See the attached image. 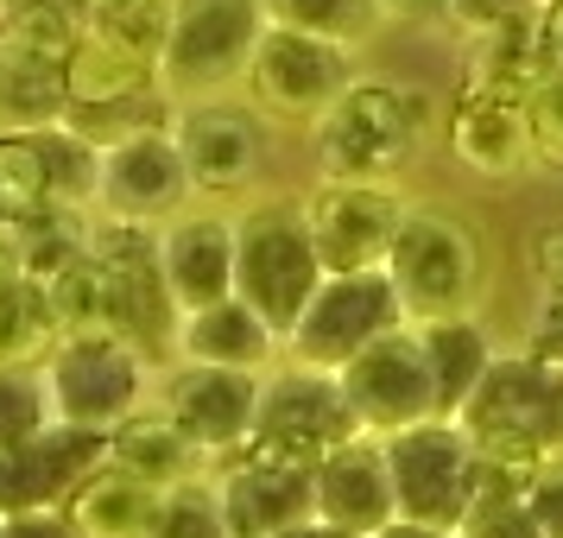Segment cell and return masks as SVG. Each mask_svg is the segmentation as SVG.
I'll list each match as a JSON object with an SVG mask.
<instances>
[{
  "label": "cell",
  "instance_id": "obj_1",
  "mask_svg": "<svg viewBox=\"0 0 563 538\" xmlns=\"http://www.w3.org/2000/svg\"><path fill=\"white\" fill-rule=\"evenodd\" d=\"M437 128H443V108L424 83L361 70L342 89V102L323 121H310V158H317V178L399 184L431 153Z\"/></svg>",
  "mask_w": 563,
  "mask_h": 538
},
{
  "label": "cell",
  "instance_id": "obj_2",
  "mask_svg": "<svg viewBox=\"0 0 563 538\" xmlns=\"http://www.w3.org/2000/svg\"><path fill=\"white\" fill-rule=\"evenodd\" d=\"M386 279H393L411 323L475 317L482 310V279H487L482 229L450 204H406L399 229H393Z\"/></svg>",
  "mask_w": 563,
  "mask_h": 538
},
{
  "label": "cell",
  "instance_id": "obj_3",
  "mask_svg": "<svg viewBox=\"0 0 563 538\" xmlns=\"http://www.w3.org/2000/svg\"><path fill=\"white\" fill-rule=\"evenodd\" d=\"M456 425L482 450V462L500 469H538L563 457V367L526 349H500L482 386L462 399Z\"/></svg>",
  "mask_w": 563,
  "mask_h": 538
},
{
  "label": "cell",
  "instance_id": "obj_4",
  "mask_svg": "<svg viewBox=\"0 0 563 538\" xmlns=\"http://www.w3.org/2000/svg\"><path fill=\"white\" fill-rule=\"evenodd\" d=\"M266 26H273L266 0H172L158 89L172 102H209V96L247 89Z\"/></svg>",
  "mask_w": 563,
  "mask_h": 538
},
{
  "label": "cell",
  "instance_id": "obj_5",
  "mask_svg": "<svg viewBox=\"0 0 563 538\" xmlns=\"http://www.w3.org/2000/svg\"><path fill=\"white\" fill-rule=\"evenodd\" d=\"M45 367V393H52V418L77 425V431H121L133 411L153 406L158 367L153 349H140L128 336H57L38 355Z\"/></svg>",
  "mask_w": 563,
  "mask_h": 538
},
{
  "label": "cell",
  "instance_id": "obj_6",
  "mask_svg": "<svg viewBox=\"0 0 563 538\" xmlns=\"http://www.w3.org/2000/svg\"><path fill=\"white\" fill-rule=\"evenodd\" d=\"M330 266L310 241L305 204H260L241 216V266H234V292L273 323L279 336H291V323L310 310V298L323 292Z\"/></svg>",
  "mask_w": 563,
  "mask_h": 538
},
{
  "label": "cell",
  "instance_id": "obj_7",
  "mask_svg": "<svg viewBox=\"0 0 563 538\" xmlns=\"http://www.w3.org/2000/svg\"><path fill=\"white\" fill-rule=\"evenodd\" d=\"M380 443L386 469H393V494H399V519L462 532V519L482 494V450L468 443V431L456 418H424Z\"/></svg>",
  "mask_w": 563,
  "mask_h": 538
},
{
  "label": "cell",
  "instance_id": "obj_8",
  "mask_svg": "<svg viewBox=\"0 0 563 538\" xmlns=\"http://www.w3.org/2000/svg\"><path fill=\"white\" fill-rule=\"evenodd\" d=\"M361 437L355 411H349V393H342V374L330 367H305V361H279L266 386H260V418L247 450L273 462H317L330 457L335 443Z\"/></svg>",
  "mask_w": 563,
  "mask_h": 538
},
{
  "label": "cell",
  "instance_id": "obj_9",
  "mask_svg": "<svg viewBox=\"0 0 563 538\" xmlns=\"http://www.w3.org/2000/svg\"><path fill=\"white\" fill-rule=\"evenodd\" d=\"M273 114L234 96H209V102H178L172 114V140L184 153V172L197 184L203 204H229L247 197L266 178V153H273Z\"/></svg>",
  "mask_w": 563,
  "mask_h": 538
},
{
  "label": "cell",
  "instance_id": "obj_10",
  "mask_svg": "<svg viewBox=\"0 0 563 538\" xmlns=\"http://www.w3.org/2000/svg\"><path fill=\"white\" fill-rule=\"evenodd\" d=\"M355 77L361 64L349 45L273 20L254 52V70H247V102L273 121H323Z\"/></svg>",
  "mask_w": 563,
  "mask_h": 538
},
{
  "label": "cell",
  "instance_id": "obj_11",
  "mask_svg": "<svg viewBox=\"0 0 563 538\" xmlns=\"http://www.w3.org/2000/svg\"><path fill=\"white\" fill-rule=\"evenodd\" d=\"M399 323H411V317H406V305H399L393 279H386V266L380 273H330L323 292L310 298V310L291 323V336H285V361L342 374L367 342H380V336L399 330Z\"/></svg>",
  "mask_w": 563,
  "mask_h": 538
},
{
  "label": "cell",
  "instance_id": "obj_12",
  "mask_svg": "<svg viewBox=\"0 0 563 538\" xmlns=\"http://www.w3.org/2000/svg\"><path fill=\"white\" fill-rule=\"evenodd\" d=\"M197 204V184L184 172V153L172 128H146L102 146V178H96V216L128 222V229H165Z\"/></svg>",
  "mask_w": 563,
  "mask_h": 538
},
{
  "label": "cell",
  "instance_id": "obj_13",
  "mask_svg": "<svg viewBox=\"0 0 563 538\" xmlns=\"http://www.w3.org/2000/svg\"><path fill=\"white\" fill-rule=\"evenodd\" d=\"M342 393H349L355 425L374 431V437H393V431H406V425L443 418L437 381H431V355H424V330H418V323H399V330H386L380 342H367V349L342 367Z\"/></svg>",
  "mask_w": 563,
  "mask_h": 538
},
{
  "label": "cell",
  "instance_id": "obj_14",
  "mask_svg": "<svg viewBox=\"0 0 563 538\" xmlns=\"http://www.w3.org/2000/svg\"><path fill=\"white\" fill-rule=\"evenodd\" d=\"M399 184H355V178H317L305 197L310 241L330 273H380L399 229Z\"/></svg>",
  "mask_w": 563,
  "mask_h": 538
},
{
  "label": "cell",
  "instance_id": "obj_15",
  "mask_svg": "<svg viewBox=\"0 0 563 538\" xmlns=\"http://www.w3.org/2000/svg\"><path fill=\"white\" fill-rule=\"evenodd\" d=\"M260 386L266 374H241V367H203V361H172L158 367V406L178 418L184 431L203 443L216 462L247 450L260 418Z\"/></svg>",
  "mask_w": 563,
  "mask_h": 538
},
{
  "label": "cell",
  "instance_id": "obj_16",
  "mask_svg": "<svg viewBox=\"0 0 563 538\" xmlns=\"http://www.w3.org/2000/svg\"><path fill=\"white\" fill-rule=\"evenodd\" d=\"M216 501L229 519V538H273L285 526H305L317 519V475L305 462H273V457H241L216 462Z\"/></svg>",
  "mask_w": 563,
  "mask_h": 538
},
{
  "label": "cell",
  "instance_id": "obj_17",
  "mask_svg": "<svg viewBox=\"0 0 563 538\" xmlns=\"http://www.w3.org/2000/svg\"><path fill=\"white\" fill-rule=\"evenodd\" d=\"M158 260H165V279L178 310H203L234 298V266H241V216L229 209H184L178 222L158 229Z\"/></svg>",
  "mask_w": 563,
  "mask_h": 538
},
{
  "label": "cell",
  "instance_id": "obj_18",
  "mask_svg": "<svg viewBox=\"0 0 563 538\" xmlns=\"http://www.w3.org/2000/svg\"><path fill=\"white\" fill-rule=\"evenodd\" d=\"M310 475H317V519H330L335 532L374 538L380 526H393V519H399V494H393L386 443L374 431L335 443V450L317 462Z\"/></svg>",
  "mask_w": 563,
  "mask_h": 538
},
{
  "label": "cell",
  "instance_id": "obj_19",
  "mask_svg": "<svg viewBox=\"0 0 563 538\" xmlns=\"http://www.w3.org/2000/svg\"><path fill=\"white\" fill-rule=\"evenodd\" d=\"M96 462H108V431L77 425H52L26 450H0V519L26 507H64Z\"/></svg>",
  "mask_w": 563,
  "mask_h": 538
},
{
  "label": "cell",
  "instance_id": "obj_20",
  "mask_svg": "<svg viewBox=\"0 0 563 538\" xmlns=\"http://www.w3.org/2000/svg\"><path fill=\"white\" fill-rule=\"evenodd\" d=\"M551 77V32L544 7L507 13L494 26L468 32L462 57V96H500V102H532V89Z\"/></svg>",
  "mask_w": 563,
  "mask_h": 538
},
{
  "label": "cell",
  "instance_id": "obj_21",
  "mask_svg": "<svg viewBox=\"0 0 563 538\" xmlns=\"http://www.w3.org/2000/svg\"><path fill=\"white\" fill-rule=\"evenodd\" d=\"M178 361H203V367H241V374H273L285 361V336L260 317L241 292L222 298V305L184 310L178 317V342H172Z\"/></svg>",
  "mask_w": 563,
  "mask_h": 538
},
{
  "label": "cell",
  "instance_id": "obj_22",
  "mask_svg": "<svg viewBox=\"0 0 563 538\" xmlns=\"http://www.w3.org/2000/svg\"><path fill=\"white\" fill-rule=\"evenodd\" d=\"M450 153L468 165L475 178H519L532 165V121L526 102H500V96H462L450 114Z\"/></svg>",
  "mask_w": 563,
  "mask_h": 538
},
{
  "label": "cell",
  "instance_id": "obj_23",
  "mask_svg": "<svg viewBox=\"0 0 563 538\" xmlns=\"http://www.w3.org/2000/svg\"><path fill=\"white\" fill-rule=\"evenodd\" d=\"M108 457L153 487H178V482H197V475H216V457L158 399L146 411H133L128 425L108 437Z\"/></svg>",
  "mask_w": 563,
  "mask_h": 538
},
{
  "label": "cell",
  "instance_id": "obj_24",
  "mask_svg": "<svg viewBox=\"0 0 563 538\" xmlns=\"http://www.w3.org/2000/svg\"><path fill=\"white\" fill-rule=\"evenodd\" d=\"M153 507H158V487L140 482V475H133V469H121L114 457L96 462V469L77 482V494L64 501L70 526H77V538H146Z\"/></svg>",
  "mask_w": 563,
  "mask_h": 538
},
{
  "label": "cell",
  "instance_id": "obj_25",
  "mask_svg": "<svg viewBox=\"0 0 563 538\" xmlns=\"http://www.w3.org/2000/svg\"><path fill=\"white\" fill-rule=\"evenodd\" d=\"M424 330V355H431V381H437V406L443 418H456L462 399L482 386V374L494 367L500 342L487 336L482 317H437V323H418Z\"/></svg>",
  "mask_w": 563,
  "mask_h": 538
},
{
  "label": "cell",
  "instance_id": "obj_26",
  "mask_svg": "<svg viewBox=\"0 0 563 538\" xmlns=\"http://www.w3.org/2000/svg\"><path fill=\"white\" fill-rule=\"evenodd\" d=\"M57 342L52 292L26 279V266L13 254V234L0 222V361H38Z\"/></svg>",
  "mask_w": 563,
  "mask_h": 538
},
{
  "label": "cell",
  "instance_id": "obj_27",
  "mask_svg": "<svg viewBox=\"0 0 563 538\" xmlns=\"http://www.w3.org/2000/svg\"><path fill=\"white\" fill-rule=\"evenodd\" d=\"M64 114H70V83L57 64L0 52V133H45L64 128Z\"/></svg>",
  "mask_w": 563,
  "mask_h": 538
},
{
  "label": "cell",
  "instance_id": "obj_28",
  "mask_svg": "<svg viewBox=\"0 0 563 538\" xmlns=\"http://www.w3.org/2000/svg\"><path fill=\"white\" fill-rule=\"evenodd\" d=\"M82 39V13L70 0H7L0 7V52L32 57V64H70Z\"/></svg>",
  "mask_w": 563,
  "mask_h": 538
},
{
  "label": "cell",
  "instance_id": "obj_29",
  "mask_svg": "<svg viewBox=\"0 0 563 538\" xmlns=\"http://www.w3.org/2000/svg\"><path fill=\"white\" fill-rule=\"evenodd\" d=\"M266 13L279 26H298V32H317V39H335V45H374L386 32V7L380 0H266Z\"/></svg>",
  "mask_w": 563,
  "mask_h": 538
},
{
  "label": "cell",
  "instance_id": "obj_30",
  "mask_svg": "<svg viewBox=\"0 0 563 538\" xmlns=\"http://www.w3.org/2000/svg\"><path fill=\"white\" fill-rule=\"evenodd\" d=\"M526 475L532 469L482 462V494H475V507L462 519V538H544L532 507H526Z\"/></svg>",
  "mask_w": 563,
  "mask_h": 538
},
{
  "label": "cell",
  "instance_id": "obj_31",
  "mask_svg": "<svg viewBox=\"0 0 563 538\" xmlns=\"http://www.w3.org/2000/svg\"><path fill=\"white\" fill-rule=\"evenodd\" d=\"M57 209L52 165H45V133H0V216H45Z\"/></svg>",
  "mask_w": 563,
  "mask_h": 538
},
{
  "label": "cell",
  "instance_id": "obj_32",
  "mask_svg": "<svg viewBox=\"0 0 563 538\" xmlns=\"http://www.w3.org/2000/svg\"><path fill=\"white\" fill-rule=\"evenodd\" d=\"M52 393L38 361H0V450H26L52 431Z\"/></svg>",
  "mask_w": 563,
  "mask_h": 538
},
{
  "label": "cell",
  "instance_id": "obj_33",
  "mask_svg": "<svg viewBox=\"0 0 563 538\" xmlns=\"http://www.w3.org/2000/svg\"><path fill=\"white\" fill-rule=\"evenodd\" d=\"M146 538H229V519H222V501H216V482L197 475V482L158 487V507Z\"/></svg>",
  "mask_w": 563,
  "mask_h": 538
},
{
  "label": "cell",
  "instance_id": "obj_34",
  "mask_svg": "<svg viewBox=\"0 0 563 538\" xmlns=\"http://www.w3.org/2000/svg\"><path fill=\"white\" fill-rule=\"evenodd\" d=\"M526 121H532V165L538 172H563V70H551L532 89Z\"/></svg>",
  "mask_w": 563,
  "mask_h": 538
},
{
  "label": "cell",
  "instance_id": "obj_35",
  "mask_svg": "<svg viewBox=\"0 0 563 538\" xmlns=\"http://www.w3.org/2000/svg\"><path fill=\"white\" fill-rule=\"evenodd\" d=\"M519 349H526V355H538V361H551V367H563V292H544V285H538Z\"/></svg>",
  "mask_w": 563,
  "mask_h": 538
},
{
  "label": "cell",
  "instance_id": "obj_36",
  "mask_svg": "<svg viewBox=\"0 0 563 538\" xmlns=\"http://www.w3.org/2000/svg\"><path fill=\"white\" fill-rule=\"evenodd\" d=\"M526 507H532L544 538H563V457L538 462L532 475H526Z\"/></svg>",
  "mask_w": 563,
  "mask_h": 538
},
{
  "label": "cell",
  "instance_id": "obj_37",
  "mask_svg": "<svg viewBox=\"0 0 563 538\" xmlns=\"http://www.w3.org/2000/svg\"><path fill=\"white\" fill-rule=\"evenodd\" d=\"M0 538H77V526L64 507H26L0 519Z\"/></svg>",
  "mask_w": 563,
  "mask_h": 538
},
{
  "label": "cell",
  "instance_id": "obj_38",
  "mask_svg": "<svg viewBox=\"0 0 563 538\" xmlns=\"http://www.w3.org/2000/svg\"><path fill=\"white\" fill-rule=\"evenodd\" d=\"M526 266H532V285L563 292V222H551V229L532 234V254H526Z\"/></svg>",
  "mask_w": 563,
  "mask_h": 538
},
{
  "label": "cell",
  "instance_id": "obj_39",
  "mask_svg": "<svg viewBox=\"0 0 563 538\" xmlns=\"http://www.w3.org/2000/svg\"><path fill=\"white\" fill-rule=\"evenodd\" d=\"M526 7H544V0H450V26L456 32H482L507 13H526Z\"/></svg>",
  "mask_w": 563,
  "mask_h": 538
},
{
  "label": "cell",
  "instance_id": "obj_40",
  "mask_svg": "<svg viewBox=\"0 0 563 538\" xmlns=\"http://www.w3.org/2000/svg\"><path fill=\"white\" fill-rule=\"evenodd\" d=\"M386 26H418V20H450V0H380Z\"/></svg>",
  "mask_w": 563,
  "mask_h": 538
},
{
  "label": "cell",
  "instance_id": "obj_41",
  "mask_svg": "<svg viewBox=\"0 0 563 538\" xmlns=\"http://www.w3.org/2000/svg\"><path fill=\"white\" fill-rule=\"evenodd\" d=\"M82 13V26H102V20H121V13H133V7H146V0H70Z\"/></svg>",
  "mask_w": 563,
  "mask_h": 538
},
{
  "label": "cell",
  "instance_id": "obj_42",
  "mask_svg": "<svg viewBox=\"0 0 563 538\" xmlns=\"http://www.w3.org/2000/svg\"><path fill=\"white\" fill-rule=\"evenodd\" d=\"M374 538H462V532H443V526H418V519H393V526H380Z\"/></svg>",
  "mask_w": 563,
  "mask_h": 538
},
{
  "label": "cell",
  "instance_id": "obj_43",
  "mask_svg": "<svg viewBox=\"0 0 563 538\" xmlns=\"http://www.w3.org/2000/svg\"><path fill=\"white\" fill-rule=\"evenodd\" d=\"M544 32H551V70H563V0H544Z\"/></svg>",
  "mask_w": 563,
  "mask_h": 538
},
{
  "label": "cell",
  "instance_id": "obj_44",
  "mask_svg": "<svg viewBox=\"0 0 563 538\" xmlns=\"http://www.w3.org/2000/svg\"><path fill=\"white\" fill-rule=\"evenodd\" d=\"M273 538H349V532H335L330 519H305V526H285V532H273Z\"/></svg>",
  "mask_w": 563,
  "mask_h": 538
},
{
  "label": "cell",
  "instance_id": "obj_45",
  "mask_svg": "<svg viewBox=\"0 0 563 538\" xmlns=\"http://www.w3.org/2000/svg\"><path fill=\"white\" fill-rule=\"evenodd\" d=\"M0 222H7V216H0Z\"/></svg>",
  "mask_w": 563,
  "mask_h": 538
},
{
  "label": "cell",
  "instance_id": "obj_46",
  "mask_svg": "<svg viewBox=\"0 0 563 538\" xmlns=\"http://www.w3.org/2000/svg\"><path fill=\"white\" fill-rule=\"evenodd\" d=\"M0 7H7V0H0Z\"/></svg>",
  "mask_w": 563,
  "mask_h": 538
}]
</instances>
